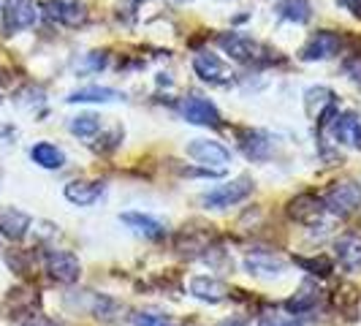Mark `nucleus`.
Returning <instances> with one entry per match:
<instances>
[{
	"label": "nucleus",
	"mask_w": 361,
	"mask_h": 326,
	"mask_svg": "<svg viewBox=\"0 0 361 326\" xmlns=\"http://www.w3.org/2000/svg\"><path fill=\"white\" fill-rule=\"evenodd\" d=\"M253 193V180L250 177H239V180L228 182V185H220L215 191H207L201 196V204L204 207H215V210H223V207H231V204H239Z\"/></svg>",
	"instance_id": "obj_3"
},
{
	"label": "nucleus",
	"mask_w": 361,
	"mask_h": 326,
	"mask_svg": "<svg viewBox=\"0 0 361 326\" xmlns=\"http://www.w3.org/2000/svg\"><path fill=\"white\" fill-rule=\"evenodd\" d=\"M30 158L41 166V169H60L66 163V155L60 147L49 145V142H38L33 150H30Z\"/></svg>",
	"instance_id": "obj_19"
},
{
	"label": "nucleus",
	"mask_w": 361,
	"mask_h": 326,
	"mask_svg": "<svg viewBox=\"0 0 361 326\" xmlns=\"http://www.w3.org/2000/svg\"><path fill=\"white\" fill-rule=\"evenodd\" d=\"M133 3H142V0H133Z\"/></svg>",
	"instance_id": "obj_32"
},
{
	"label": "nucleus",
	"mask_w": 361,
	"mask_h": 326,
	"mask_svg": "<svg viewBox=\"0 0 361 326\" xmlns=\"http://www.w3.org/2000/svg\"><path fill=\"white\" fill-rule=\"evenodd\" d=\"M324 204L329 212H334V215H340V217L356 212L361 207V185L353 180L331 185V191L324 196Z\"/></svg>",
	"instance_id": "obj_2"
},
{
	"label": "nucleus",
	"mask_w": 361,
	"mask_h": 326,
	"mask_svg": "<svg viewBox=\"0 0 361 326\" xmlns=\"http://www.w3.org/2000/svg\"><path fill=\"white\" fill-rule=\"evenodd\" d=\"M123 95L117 90H111V87H98V85H92V87H82V90H76L68 98L71 104H106V101H120Z\"/></svg>",
	"instance_id": "obj_18"
},
{
	"label": "nucleus",
	"mask_w": 361,
	"mask_h": 326,
	"mask_svg": "<svg viewBox=\"0 0 361 326\" xmlns=\"http://www.w3.org/2000/svg\"><path fill=\"white\" fill-rule=\"evenodd\" d=\"M348 11H353L356 17H361V0H340Z\"/></svg>",
	"instance_id": "obj_30"
},
{
	"label": "nucleus",
	"mask_w": 361,
	"mask_h": 326,
	"mask_svg": "<svg viewBox=\"0 0 361 326\" xmlns=\"http://www.w3.org/2000/svg\"><path fill=\"white\" fill-rule=\"evenodd\" d=\"M190 294L196 296V299H204V302H223L226 296H228V289H226V283H220L215 277H193L190 280Z\"/></svg>",
	"instance_id": "obj_16"
},
{
	"label": "nucleus",
	"mask_w": 361,
	"mask_h": 326,
	"mask_svg": "<svg viewBox=\"0 0 361 326\" xmlns=\"http://www.w3.org/2000/svg\"><path fill=\"white\" fill-rule=\"evenodd\" d=\"M242 150H245V155L253 158V161H267L271 152V142L264 133H258V131H247V136H245V142H242Z\"/></svg>",
	"instance_id": "obj_22"
},
{
	"label": "nucleus",
	"mask_w": 361,
	"mask_h": 326,
	"mask_svg": "<svg viewBox=\"0 0 361 326\" xmlns=\"http://www.w3.org/2000/svg\"><path fill=\"white\" fill-rule=\"evenodd\" d=\"M277 11H280V17L283 19L299 22V25L310 22V17H312V6H310V0H280Z\"/></svg>",
	"instance_id": "obj_23"
},
{
	"label": "nucleus",
	"mask_w": 361,
	"mask_h": 326,
	"mask_svg": "<svg viewBox=\"0 0 361 326\" xmlns=\"http://www.w3.org/2000/svg\"><path fill=\"white\" fill-rule=\"evenodd\" d=\"M36 19L38 11L33 0H6V6H3V33L14 36L19 30L36 25Z\"/></svg>",
	"instance_id": "obj_5"
},
{
	"label": "nucleus",
	"mask_w": 361,
	"mask_h": 326,
	"mask_svg": "<svg viewBox=\"0 0 361 326\" xmlns=\"http://www.w3.org/2000/svg\"><path fill=\"white\" fill-rule=\"evenodd\" d=\"M331 133H334L337 142L361 150V120L356 114H350V111L348 114H337L331 120Z\"/></svg>",
	"instance_id": "obj_14"
},
{
	"label": "nucleus",
	"mask_w": 361,
	"mask_h": 326,
	"mask_svg": "<svg viewBox=\"0 0 361 326\" xmlns=\"http://www.w3.org/2000/svg\"><path fill=\"white\" fill-rule=\"evenodd\" d=\"M180 114L188 120V123H193V126H207V128L223 126L217 107L209 101V98H201V95H188V98H182Z\"/></svg>",
	"instance_id": "obj_4"
},
{
	"label": "nucleus",
	"mask_w": 361,
	"mask_h": 326,
	"mask_svg": "<svg viewBox=\"0 0 361 326\" xmlns=\"http://www.w3.org/2000/svg\"><path fill=\"white\" fill-rule=\"evenodd\" d=\"M245 267L250 274H277L286 270V264L280 258H274L271 253H253L245 258Z\"/></svg>",
	"instance_id": "obj_20"
},
{
	"label": "nucleus",
	"mask_w": 361,
	"mask_h": 326,
	"mask_svg": "<svg viewBox=\"0 0 361 326\" xmlns=\"http://www.w3.org/2000/svg\"><path fill=\"white\" fill-rule=\"evenodd\" d=\"M334 104V92L326 87H312L307 90V114L310 117H321L326 109Z\"/></svg>",
	"instance_id": "obj_24"
},
{
	"label": "nucleus",
	"mask_w": 361,
	"mask_h": 326,
	"mask_svg": "<svg viewBox=\"0 0 361 326\" xmlns=\"http://www.w3.org/2000/svg\"><path fill=\"white\" fill-rule=\"evenodd\" d=\"M106 185L101 180H73L66 185V199L79 207H90L104 196Z\"/></svg>",
	"instance_id": "obj_13"
},
{
	"label": "nucleus",
	"mask_w": 361,
	"mask_h": 326,
	"mask_svg": "<svg viewBox=\"0 0 361 326\" xmlns=\"http://www.w3.org/2000/svg\"><path fill=\"white\" fill-rule=\"evenodd\" d=\"M133 324L136 326H171L166 315H158V313H136L133 315Z\"/></svg>",
	"instance_id": "obj_27"
},
{
	"label": "nucleus",
	"mask_w": 361,
	"mask_h": 326,
	"mask_svg": "<svg viewBox=\"0 0 361 326\" xmlns=\"http://www.w3.org/2000/svg\"><path fill=\"white\" fill-rule=\"evenodd\" d=\"M337 250V261L345 272H359L361 270V236L359 234H345L337 239L334 245Z\"/></svg>",
	"instance_id": "obj_15"
},
{
	"label": "nucleus",
	"mask_w": 361,
	"mask_h": 326,
	"mask_svg": "<svg viewBox=\"0 0 361 326\" xmlns=\"http://www.w3.org/2000/svg\"><path fill=\"white\" fill-rule=\"evenodd\" d=\"M220 326H242V324H239V321H234V324H231V321H226V324H220Z\"/></svg>",
	"instance_id": "obj_31"
},
{
	"label": "nucleus",
	"mask_w": 361,
	"mask_h": 326,
	"mask_svg": "<svg viewBox=\"0 0 361 326\" xmlns=\"http://www.w3.org/2000/svg\"><path fill=\"white\" fill-rule=\"evenodd\" d=\"M30 215L27 212H22L17 207H0V234L6 236V239H14L19 242L22 236L30 231Z\"/></svg>",
	"instance_id": "obj_12"
},
{
	"label": "nucleus",
	"mask_w": 361,
	"mask_h": 326,
	"mask_svg": "<svg viewBox=\"0 0 361 326\" xmlns=\"http://www.w3.org/2000/svg\"><path fill=\"white\" fill-rule=\"evenodd\" d=\"M120 220H123L126 226H130L139 236H147V239H161V236L166 234L163 223H158L155 217H149V215H142V212H126V215H120Z\"/></svg>",
	"instance_id": "obj_17"
},
{
	"label": "nucleus",
	"mask_w": 361,
	"mask_h": 326,
	"mask_svg": "<svg viewBox=\"0 0 361 326\" xmlns=\"http://www.w3.org/2000/svg\"><path fill=\"white\" fill-rule=\"evenodd\" d=\"M193 71L201 76V82H209V85H228L231 82V73L223 66V60L212 52H199L193 57Z\"/></svg>",
	"instance_id": "obj_10"
},
{
	"label": "nucleus",
	"mask_w": 361,
	"mask_h": 326,
	"mask_svg": "<svg viewBox=\"0 0 361 326\" xmlns=\"http://www.w3.org/2000/svg\"><path fill=\"white\" fill-rule=\"evenodd\" d=\"M188 155L204 163V166H217V169H223L226 163L231 161V152L220 142H212V139H193L188 145Z\"/></svg>",
	"instance_id": "obj_9"
},
{
	"label": "nucleus",
	"mask_w": 361,
	"mask_h": 326,
	"mask_svg": "<svg viewBox=\"0 0 361 326\" xmlns=\"http://www.w3.org/2000/svg\"><path fill=\"white\" fill-rule=\"evenodd\" d=\"M343 49V38L337 36V33H331V30H318V33H312L310 41L305 44V49H302V60H329V57H334V54Z\"/></svg>",
	"instance_id": "obj_7"
},
{
	"label": "nucleus",
	"mask_w": 361,
	"mask_h": 326,
	"mask_svg": "<svg viewBox=\"0 0 361 326\" xmlns=\"http://www.w3.org/2000/svg\"><path fill=\"white\" fill-rule=\"evenodd\" d=\"M44 14L66 28H79L87 19L82 0H44Z\"/></svg>",
	"instance_id": "obj_6"
},
{
	"label": "nucleus",
	"mask_w": 361,
	"mask_h": 326,
	"mask_svg": "<svg viewBox=\"0 0 361 326\" xmlns=\"http://www.w3.org/2000/svg\"><path fill=\"white\" fill-rule=\"evenodd\" d=\"M318 299H321V291L307 283L305 289L293 296V299L286 302V308H288L290 315H302V313H310L312 308H318Z\"/></svg>",
	"instance_id": "obj_21"
},
{
	"label": "nucleus",
	"mask_w": 361,
	"mask_h": 326,
	"mask_svg": "<svg viewBox=\"0 0 361 326\" xmlns=\"http://www.w3.org/2000/svg\"><path fill=\"white\" fill-rule=\"evenodd\" d=\"M261 326H302V324L296 318H290V315H264Z\"/></svg>",
	"instance_id": "obj_28"
},
{
	"label": "nucleus",
	"mask_w": 361,
	"mask_h": 326,
	"mask_svg": "<svg viewBox=\"0 0 361 326\" xmlns=\"http://www.w3.org/2000/svg\"><path fill=\"white\" fill-rule=\"evenodd\" d=\"M217 44L223 47V52L231 60L242 63V66H261V63L271 60L267 47H261L258 41H253L250 36H242V33H223V36H217Z\"/></svg>",
	"instance_id": "obj_1"
},
{
	"label": "nucleus",
	"mask_w": 361,
	"mask_h": 326,
	"mask_svg": "<svg viewBox=\"0 0 361 326\" xmlns=\"http://www.w3.org/2000/svg\"><path fill=\"white\" fill-rule=\"evenodd\" d=\"M0 101H3V98H0Z\"/></svg>",
	"instance_id": "obj_33"
},
{
	"label": "nucleus",
	"mask_w": 361,
	"mask_h": 326,
	"mask_svg": "<svg viewBox=\"0 0 361 326\" xmlns=\"http://www.w3.org/2000/svg\"><path fill=\"white\" fill-rule=\"evenodd\" d=\"M25 326H57L52 318H47V315H33V318H27Z\"/></svg>",
	"instance_id": "obj_29"
},
{
	"label": "nucleus",
	"mask_w": 361,
	"mask_h": 326,
	"mask_svg": "<svg viewBox=\"0 0 361 326\" xmlns=\"http://www.w3.org/2000/svg\"><path fill=\"white\" fill-rule=\"evenodd\" d=\"M324 212H326L324 199H318V196H312V193H302V196H296L288 207V215L293 217L296 223H305V226L318 223Z\"/></svg>",
	"instance_id": "obj_11"
},
{
	"label": "nucleus",
	"mask_w": 361,
	"mask_h": 326,
	"mask_svg": "<svg viewBox=\"0 0 361 326\" xmlns=\"http://www.w3.org/2000/svg\"><path fill=\"white\" fill-rule=\"evenodd\" d=\"M98 131H101V120L95 114H79L71 120V133L82 136V139H90Z\"/></svg>",
	"instance_id": "obj_25"
},
{
	"label": "nucleus",
	"mask_w": 361,
	"mask_h": 326,
	"mask_svg": "<svg viewBox=\"0 0 361 326\" xmlns=\"http://www.w3.org/2000/svg\"><path fill=\"white\" fill-rule=\"evenodd\" d=\"M47 272L57 283H76L82 267H79V258L68 250H49L47 253Z\"/></svg>",
	"instance_id": "obj_8"
},
{
	"label": "nucleus",
	"mask_w": 361,
	"mask_h": 326,
	"mask_svg": "<svg viewBox=\"0 0 361 326\" xmlns=\"http://www.w3.org/2000/svg\"><path fill=\"white\" fill-rule=\"evenodd\" d=\"M299 264L310 272V274H321V277H329L331 274V261L329 258H299Z\"/></svg>",
	"instance_id": "obj_26"
}]
</instances>
